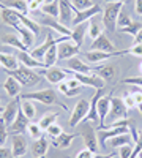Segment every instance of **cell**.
Returning a JSON list of instances; mask_svg holds the SVG:
<instances>
[{
  "mask_svg": "<svg viewBox=\"0 0 142 158\" xmlns=\"http://www.w3.org/2000/svg\"><path fill=\"white\" fill-rule=\"evenodd\" d=\"M103 97V89L96 90V94L93 95V98L90 100V111L85 117V120H90V122H96L99 125V115H98V109H96V104H98V100Z\"/></svg>",
  "mask_w": 142,
  "mask_h": 158,
  "instance_id": "25",
  "label": "cell"
},
{
  "mask_svg": "<svg viewBox=\"0 0 142 158\" xmlns=\"http://www.w3.org/2000/svg\"><path fill=\"white\" fill-rule=\"evenodd\" d=\"M14 30L18 32V35H19V38L22 40V43L27 46V48H30L32 44H33V40H35V35L27 29V27H24L22 25V22L18 25V27H14Z\"/></svg>",
  "mask_w": 142,
  "mask_h": 158,
  "instance_id": "30",
  "label": "cell"
},
{
  "mask_svg": "<svg viewBox=\"0 0 142 158\" xmlns=\"http://www.w3.org/2000/svg\"><path fill=\"white\" fill-rule=\"evenodd\" d=\"M79 136H81L79 133L76 135V133H65V131H63L60 136H57L54 139V146L59 147V149H68L71 144H73V141L76 138H79Z\"/></svg>",
  "mask_w": 142,
  "mask_h": 158,
  "instance_id": "26",
  "label": "cell"
},
{
  "mask_svg": "<svg viewBox=\"0 0 142 158\" xmlns=\"http://www.w3.org/2000/svg\"><path fill=\"white\" fill-rule=\"evenodd\" d=\"M123 103H125V106H126L128 109L137 108V104H136V101H134V98H133V95H131V94H130V95H125V97H123Z\"/></svg>",
  "mask_w": 142,
  "mask_h": 158,
  "instance_id": "48",
  "label": "cell"
},
{
  "mask_svg": "<svg viewBox=\"0 0 142 158\" xmlns=\"http://www.w3.org/2000/svg\"><path fill=\"white\" fill-rule=\"evenodd\" d=\"M79 94H81V87H79V89H70V90L67 92V95H65V97H68V98H73V97L79 95Z\"/></svg>",
  "mask_w": 142,
  "mask_h": 158,
  "instance_id": "53",
  "label": "cell"
},
{
  "mask_svg": "<svg viewBox=\"0 0 142 158\" xmlns=\"http://www.w3.org/2000/svg\"><path fill=\"white\" fill-rule=\"evenodd\" d=\"M2 5L19 13V15H25L27 16L30 10H29V2L27 0H2Z\"/></svg>",
  "mask_w": 142,
  "mask_h": 158,
  "instance_id": "20",
  "label": "cell"
},
{
  "mask_svg": "<svg viewBox=\"0 0 142 158\" xmlns=\"http://www.w3.org/2000/svg\"><path fill=\"white\" fill-rule=\"evenodd\" d=\"M29 123H30V120H29V118H27V115L24 114L22 108L19 106L18 115H16V118H14V122L11 123V127L8 128V131H10L11 135H18V133H24V131H27V128H29Z\"/></svg>",
  "mask_w": 142,
  "mask_h": 158,
  "instance_id": "12",
  "label": "cell"
},
{
  "mask_svg": "<svg viewBox=\"0 0 142 158\" xmlns=\"http://www.w3.org/2000/svg\"><path fill=\"white\" fill-rule=\"evenodd\" d=\"M19 106H21V97H16L14 100L10 101L6 106H5V109L2 112V120L5 122V125L8 128L11 127L13 122H14V118L18 115V111H19Z\"/></svg>",
  "mask_w": 142,
  "mask_h": 158,
  "instance_id": "9",
  "label": "cell"
},
{
  "mask_svg": "<svg viewBox=\"0 0 142 158\" xmlns=\"http://www.w3.org/2000/svg\"><path fill=\"white\" fill-rule=\"evenodd\" d=\"M67 84H68V87H70V89H79V87H82V84H81L79 81H77L76 77H73V76L67 79Z\"/></svg>",
  "mask_w": 142,
  "mask_h": 158,
  "instance_id": "50",
  "label": "cell"
},
{
  "mask_svg": "<svg viewBox=\"0 0 142 158\" xmlns=\"http://www.w3.org/2000/svg\"><path fill=\"white\" fill-rule=\"evenodd\" d=\"M90 51H101V52H117L114 48V44L111 43V40L103 33L99 35L96 40H93L92 46H90Z\"/></svg>",
  "mask_w": 142,
  "mask_h": 158,
  "instance_id": "18",
  "label": "cell"
},
{
  "mask_svg": "<svg viewBox=\"0 0 142 158\" xmlns=\"http://www.w3.org/2000/svg\"><path fill=\"white\" fill-rule=\"evenodd\" d=\"M57 118H59V114L57 112H49V114H44L41 118H40V127L46 131L49 125H52V123H57Z\"/></svg>",
  "mask_w": 142,
  "mask_h": 158,
  "instance_id": "37",
  "label": "cell"
},
{
  "mask_svg": "<svg viewBox=\"0 0 142 158\" xmlns=\"http://www.w3.org/2000/svg\"><path fill=\"white\" fill-rule=\"evenodd\" d=\"M125 3H108L104 11H103V25H104V29L109 30V32H114L117 30V19H119V15L120 11L123 10Z\"/></svg>",
  "mask_w": 142,
  "mask_h": 158,
  "instance_id": "3",
  "label": "cell"
},
{
  "mask_svg": "<svg viewBox=\"0 0 142 158\" xmlns=\"http://www.w3.org/2000/svg\"><path fill=\"white\" fill-rule=\"evenodd\" d=\"M71 5L76 11H84V10L92 8L95 3L92 2V0H71Z\"/></svg>",
  "mask_w": 142,
  "mask_h": 158,
  "instance_id": "40",
  "label": "cell"
},
{
  "mask_svg": "<svg viewBox=\"0 0 142 158\" xmlns=\"http://www.w3.org/2000/svg\"><path fill=\"white\" fill-rule=\"evenodd\" d=\"M8 141V127L3 120H0V146H5Z\"/></svg>",
  "mask_w": 142,
  "mask_h": 158,
  "instance_id": "45",
  "label": "cell"
},
{
  "mask_svg": "<svg viewBox=\"0 0 142 158\" xmlns=\"http://www.w3.org/2000/svg\"><path fill=\"white\" fill-rule=\"evenodd\" d=\"M137 109H139V111H140V114H142V103H140V104H137Z\"/></svg>",
  "mask_w": 142,
  "mask_h": 158,
  "instance_id": "58",
  "label": "cell"
},
{
  "mask_svg": "<svg viewBox=\"0 0 142 158\" xmlns=\"http://www.w3.org/2000/svg\"><path fill=\"white\" fill-rule=\"evenodd\" d=\"M79 135L84 139V144L88 150H92L93 153H98V131L92 127L90 120H84L81 123V130H79Z\"/></svg>",
  "mask_w": 142,
  "mask_h": 158,
  "instance_id": "4",
  "label": "cell"
},
{
  "mask_svg": "<svg viewBox=\"0 0 142 158\" xmlns=\"http://www.w3.org/2000/svg\"><path fill=\"white\" fill-rule=\"evenodd\" d=\"M67 71H68V74H71L73 77H76L77 81H79L82 85H87V87H93V89H96V90H99V89H104V84H106V81L103 77H99L98 74H82V73H73V71H70L68 68H65Z\"/></svg>",
  "mask_w": 142,
  "mask_h": 158,
  "instance_id": "6",
  "label": "cell"
},
{
  "mask_svg": "<svg viewBox=\"0 0 142 158\" xmlns=\"http://www.w3.org/2000/svg\"><path fill=\"white\" fill-rule=\"evenodd\" d=\"M93 152L92 150H88L87 147L85 149H82L81 152H77V155H76V158H93Z\"/></svg>",
  "mask_w": 142,
  "mask_h": 158,
  "instance_id": "49",
  "label": "cell"
},
{
  "mask_svg": "<svg viewBox=\"0 0 142 158\" xmlns=\"http://www.w3.org/2000/svg\"><path fill=\"white\" fill-rule=\"evenodd\" d=\"M19 19H21L24 27H27L33 35H36V36L40 35V32H41V24L40 22H36L35 19H30L29 16H25V15H19Z\"/></svg>",
  "mask_w": 142,
  "mask_h": 158,
  "instance_id": "32",
  "label": "cell"
},
{
  "mask_svg": "<svg viewBox=\"0 0 142 158\" xmlns=\"http://www.w3.org/2000/svg\"><path fill=\"white\" fill-rule=\"evenodd\" d=\"M40 10H41V13L44 16L59 19V0H55V2H52V3H44Z\"/></svg>",
  "mask_w": 142,
  "mask_h": 158,
  "instance_id": "35",
  "label": "cell"
},
{
  "mask_svg": "<svg viewBox=\"0 0 142 158\" xmlns=\"http://www.w3.org/2000/svg\"><path fill=\"white\" fill-rule=\"evenodd\" d=\"M11 152L14 158H22L24 155H27V139L22 133L11 135Z\"/></svg>",
  "mask_w": 142,
  "mask_h": 158,
  "instance_id": "10",
  "label": "cell"
},
{
  "mask_svg": "<svg viewBox=\"0 0 142 158\" xmlns=\"http://www.w3.org/2000/svg\"><path fill=\"white\" fill-rule=\"evenodd\" d=\"M49 149V142L44 136H41L40 139H36L33 144H32V155L33 158H38V156H46V152Z\"/></svg>",
  "mask_w": 142,
  "mask_h": 158,
  "instance_id": "27",
  "label": "cell"
},
{
  "mask_svg": "<svg viewBox=\"0 0 142 158\" xmlns=\"http://www.w3.org/2000/svg\"><path fill=\"white\" fill-rule=\"evenodd\" d=\"M134 150V146L130 142V144H125V146L119 147V158H130L131 153Z\"/></svg>",
  "mask_w": 142,
  "mask_h": 158,
  "instance_id": "41",
  "label": "cell"
},
{
  "mask_svg": "<svg viewBox=\"0 0 142 158\" xmlns=\"http://www.w3.org/2000/svg\"><path fill=\"white\" fill-rule=\"evenodd\" d=\"M96 109H98V115H99V128L98 130H103V128H106V118H108V114L111 109V97H101L98 100Z\"/></svg>",
  "mask_w": 142,
  "mask_h": 158,
  "instance_id": "15",
  "label": "cell"
},
{
  "mask_svg": "<svg viewBox=\"0 0 142 158\" xmlns=\"http://www.w3.org/2000/svg\"><path fill=\"white\" fill-rule=\"evenodd\" d=\"M55 41H57V40H54L52 35L47 33V35H46V40H44V43L40 44V46H36V48H33V49L30 51V56H32L33 59H36L38 62H43V63H44V56H46L47 49L52 46Z\"/></svg>",
  "mask_w": 142,
  "mask_h": 158,
  "instance_id": "14",
  "label": "cell"
},
{
  "mask_svg": "<svg viewBox=\"0 0 142 158\" xmlns=\"http://www.w3.org/2000/svg\"><path fill=\"white\" fill-rule=\"evenodd\" d=\"M2 43L3 44H10L13 48H16L18 51H29V48L22 43V40L16 35H11V33H5L2 36Z\"/></svg>",
  "mask_w": 142,
  "mask_h": 158,
  "instance_id": "28",
  "label": "cell"
},
{
  "mask_svg": "<svg viewBox=\"0 0 142 158\" xmlns=\"http://www.w3.org/2000/svg\"><path fill=\"white\" fill-rule=\"evenodd\" d=\"M140 27H142V24H139V22H133L131 25H128V27H125V29H122V30H119V32H122V33H130V35L136 36L137 32L140 30Z\"/></svg>",
  "mask_w": 142,
  "mask_h": 158,
  "instance_id": "44",
  "label": "cell"
},
{
  "mask_svg": "<svg viewBox=\"0 0 142 158\" xmlns=\"http://www.w3.org/2000/svg\"><path fill=\"white\" fill-rule=\"evenodd\" d=\"M27 131H29L30 138H32L33 141H36V139H40V138L43 136V131H44V130L40 127V123H36V122H30V123H29Z\"/></svg>",
  "mask_w": 142,
  "mask_h": 158,
  "instance_id": "38",
  "label": "cell"
},
{
  "mask_svg": "<svg viewBox=\"0 0 142 158\" xmlns=\"http://www.w3.org/2000/svg\"><path fill=\"white\" fill-rule=\"evenodd\" d=\"M21 98H24V100H35V101L41 103V104H46V106H62L63 109H68L65 104L57 98L55 90H52V89H41V90H36V92L22 94Z\"/></svg>",
  "mask_w": 142,
  "mask_h": 158,
  "instance_id": "1",
  "label": "cell"
},
{
  "mask_svg": "<svg viewBox=\"0 0 142 158\" xmlns=\"http://www.w3.org/2000/svg\"><path fill=\"white\" fill-rule=\"evenodd\" d=\"M112 155H108V153H95L93 158H111Z\"/></svg>",
  "mask_w": 142,
  "mask_h": 158,
  "instance_id": "56",
  "label": "cell"
},
{
  "mask_svg": "<svg viewBox=\"0 0 142 158\" xmlns=\"http://www.w3.org/2000/svg\"><path fill=\"white\" fill-rule=\"evenodd\" d=\"M57 51H59V60H70L79 54V48L74 43L60 41V40H57Z\"/></svg>",
  "mask_w": 142,
  "mask_h": 158,
  "instance_id": "11",
  "label": "cell"
},
{
  "mask_svg": "<svg viewBox=\"0 0 142 158\" xmlns=\"http://www.w3.org/2000/svg\"><path fill=\"white\" fill-rule=\"evenodd\" d=\"M117 56H122V51H117V52H101V51H88L84 54V57L90 62V63H101L111 57H117Z\"/></svg>",
  "mask_w": 142,
  "mask_h": 158,
  "instance_id": "16",
  "label": "cell"
},
{
  "mask_svg": "<svg viewBox=\"0 0 142 158\" xmlns=\"http://www.w3.org/2000/svg\"><path fill=\"white\" fill-rule=\"evenodd\" d=\"M101 13V8L98 5H93L92 8H88V10H84V11H76V15L73 18V27L74 25H79V24H84V22H88L92 18L98 16Z\"/></svg>",
  "mask_w": 142,
  "mask_h": 158,
  "instance_id": "13",
  "label": "cell"
},
{
  "mask_svg": "<svg viewBox=\"0 0 142 158\" xmlns=\"http://www.w3.org/2000/svg\"><path fill=\"white\" fill-rule=\"evenodd\" d=\"M133 24V21H131V18H130V15L125 11V8L120 11V15H119V19H117V30H122V29H125V27H128V25H131Z\"/></svg>",
  "mask_w": 142,
  "mask_h": 158,
  "instance_id": "39",
  "label": "cell"
},
{
  "mask_svg": "<svg viewBox=\"0 0 142 158\" xmlns=\"http://www.w3.org/2000/svg\"><path fill=\"white\" fill-rule=\"evenodd\" d=\"M46 133H47L51 138H52V139H55L57 136H60V135L63 133V128H62L60 125H57V123H52V125H49V127H47Z\"/></svg>",
  "mask_w": 142,
  "mask_h": 158,
  "instance_id": "42",
  "label": "cell"
},
{
  "mask_svg": "<svg viewBox=\"0 0 142 158\" xmlns=\"http://www.w3.org/2000/svg\"><path fill=\"white\" fill-rule=\"evenodd\" d=\"M137 158H142V150L139 152V155H137Z\"/></svg>",
  "mask_w": 142,
  "mask_h": 158,
  "instance_id": "59",
  "label": "cell"
},
{
  "mask_svg": "<svg viewBox=\"0 0 142 158\" xmlns=\"http://www.w3.org/2000/svg\"><path fill=\"white\" fill-rule=\"evenodd\" d=\"M11 156H13L11 149H8L5 146H0V158H11Z\"/></svg>",
  "mask_w": 142,
  "mask_h": 158,
  "instance_id": "51",
  "label": "cell"
},
{
  "mask_svg": "<svg viewBox=\"0 0 142 158\" xmlns=\"http://www.w3.org/2000/svg\"><path fill=\"white\" fill-rule=\"evenodd\" d=\"M0 65L8 70V71H13V70H18L21 67V62L19 59L14 56V54H8V52H0Z\"/></svg>",
  "mask_w": 142,
  "mask_h": 158,
  "instance_id": "23",
  "label": "cell"
},
{
  "mask_svg": "<svg viewBox=\"0 0 142 158\" xmlns=\"http://www.w3.org/2000/svg\"><path fill=\"white\" fill-rule=\"evenodd\" d=\"M108 3H115V2H119V3H125V0H106Z\"/></svg>",
  "mask_w": 142,
  "mask_h": 158,
  "instance_id": "57",
  "label": "cell"
},
{
  "mask_svg": "<svg viewBox=\"0 0 142 158\" xmlns=\"http://www.w3.org/2000/svg\"><path fill=\"white\" fill-rule=\"evenodd\" d=\"M108 142H109V147H111V149H119V147L125 146V144L133 142V136H131L130 131H128V133H123V135H119V136L111 138Z\"/></svg>",
  "mask_w": 142,
  "mask_h": 158,
  "instance_id": "29",
  "label": "cell"
},
{
  "mask_svg": "<svg viewBox=\"0 0 142 158\" xmlns=\"http://www.w3.org/2000/svg\"><path fill=\"white\" fill-rule=\"evenodd\" d=\"M21 108H22L24 114L27 115L29 120H32V118L36 115V108H35V104H33L30 100H24V98H21Z\"/></svg>",
  "mask_w": 142,
  "mask_h": 158,
  "instance_id": "36",
  "label": "cell"
},
{
  "mask_svg": "<svg viewBox=\"0 0 142 158\" xmlns=\"http://www.w3.org/2000/svg\"><path fill=\"white\" fill-rule=\"evenodd\" d=\"M38 158H46V156H38Z\"/></svg>",
  "mask_w": 142,
  "mask_h": 158,
  "instance_id": "61",
  "label": "cell"
},
{
  "mask_svg": "<svg viewBox=\"0 0 142 158\" xmlns=\"http://www.w3.org/2000/svg\"><path fill=\"white\" fill-rule=\"evenodd\" d=\"M125 84H130V85H137L142 87V76H133V77H126L123 79Z\"/></svg>",
  "mask_w": 142,
  "mask_h": 158,
  "instance_id": "46",
  "label": "cell"
},
{
  "mask_svg": "<svg viewBox=\"0 0 142 158\" xmlns=\"http://www.w3.org/2000/svg\"><path fill=\"white\" fill-rule=\"evenodd\" d=\"M59 60V51H57V41L51 46L46 52V56H44V65H46V68L47 67H54V65L57 63Z\"/></svg>",
  "mask_w": 142,
  "mask_h": 158,
  "instance_id": "33",
  "label": "cell"
},
{
  "mask_svg": "<svg viewBox=\"0 0 142 158\" xmlns=\"http://www.w3.org/2000/svg\"><path fill=\"white\" fill-rule=\"evenodd\" d=\"M0 120H2V115H0Z\"/></svg>",
  "mask_w": 142,
  "mask_h": 158,
  "instance_id": "63",
  "label": "cell"
},
{
  "mask_svg": "<svg viewBox=\"0 0 142 158\" xmlns=\"http://www.w3.org/2000/svg\"><path fill=\"white\" fill-rule=\"evenodd\" d=\"M90 111V101L87 98H81L74 104V108L71 111V117H70V127L74 128V127H79Z\"/></svg>",
  "mask_w": 142,
  "mask_h": 158,
  "instance_id": "5",
  "label": "cell"
},
{
  "mask_svg": "<svg viewBox=\"0 0 142 158\" xmlns=\"http://www.w3.org/2000/svg\"><path fill=\"white\" fill-rule=\"evenodd\" d=\"M128 117V108L125 106L123 98H117V97H111V109L108 114V118H111V123L120 118H126ZM109 123V125H111Z\"/></svg>",
  "mask_w": 142,
  "mask_h": 158,
  "instance_id": "7",
  "label": "cell"
},
{
  "mask_svg": "<svg viewBox=\"0 0 142 158\" xmlns=\"http://www.w3.org/2000/svg\"><path fill=\"white\" fill-rule=\"evenodd\" d=\"M123 54H131L134 57H142V44H133L131 48L128 49H123L122 51V56Z\"/></svg>",
  "mask_w": 142,
  "mask_h": 158,
  "instance_id": "43",
  "label": "cell"
},
{
  "mask_svg": "<svg viewBox=\"0 0 142 158\" xmlns=\"http://www.w3.org/2000/svg\"><path fill=\"white\" fill-rule=\"evenodd\" d=\"M140 150H142V130H140V133H139V138H137V141H136L134 150H133V153H131L130 158H137V155H139Z\"/></svg>",
  "mask_w": 142,
  "mask_h": 158,
  "instance_id": "47",
  "label": "cell"
},
{
  "mask_svg": "<svg viewBox=\"0 0 142 158\" xmlns=\"http://www.w3.org/2000/svg\"><path fill=\"white\" fill-rule=\"evenodd\" d=\"M134 44H142V27H140V30L137 32V35L134 36Z\"/></svg>",
  "mask_w": 142,
  "mask_h": 158,
  "instance_id": "55",
  "label": "cell"
},
{
  "mask_svg": "<svg viewBox=\"0 0 142 158\" xmlns=\"http://www.w3.org/2000/svg\"><path fill=\"white\" fill-rule=\"evenodd\" d=\"M6 73L10 76H13L14 79H18L24 87H33L41 81L40 74H38L36 71H33L32 68H29V67H24V65H21L18 70H13V71L6 70Z\"/></svg>",
  "mask_w": 142,
  "mask_h": 158,
  "instance_id": "2",
  "label": "cell"
},
{
  "mask_svg": "<svg viewBox=\"0 0 142 158\" xmlns=\"http://www.w3.org/2000/svg\"><path fill=\"white\" fill-rule=\"evenodd\" d=\"M140 71H142V62H140Z\"/></svg>",
  "mask_w": 142,
  "mask_h": 158,
  "instance_id": "60",
  "label": "cell"
},
{
  "mask_svg": "<svg viewBox=\"0 0 142 158\" xmlns=\"http://www.w3.org/2000/svg\"><path fill=\"white\" fill-rule=\"evenodd\" d=\"M57 85H59V92H60V94H62V95H67V92L70 90L67 81H63V82H60V84H57Z\"/></svg>",
  "mask_w": 142,
  "mask_h": 158,
  "instance_id": "52",
  "label": "cell"
},
{
  "mask_svg": "<svg viewBox=\"0 0 142 158\" xmlns=\"http://www.w3.org/2000/svg\"><path fill=\"white\" fill-rule=\"evenodd\" d=\"M87 33H88V36L92 38V40H96L99 35H103V25L95 19V18H92L88 21V29H87Z\"/></svg>",
  "mask_w": 142,
  "mask_h": 158,
  "instance_id": "34",
  "label": "cell"
},
{
  "mask_svg": "<svg viewBox=\"0 0 142 158\" xmlns=\"http://www.w3.org/2000/svg\"><path fill=\"white\" fill-rule=\"evenodd\" d=\"M76 15V10L73 8L71 2L68 0H59V22L63 25H68L73 22V18Z\"/></svg>",
  "mask_w": 142,
  "mask_h": 158,
  "instance_id": "8",
  "label": "cell"
},
{
  "mask_svg": "<svg viewBox=\"0 0 142 158\" xmlns=\"http://www.w3.org/2000/svg\"><path fill=\"white\" fill-rule=\"evenodd\" d=\"M44 77L49 84H60L63 81L68 79V71L67 70H62V68H49L44 73Z\"/></svg>",
  "mask_w": 142,
  "mask_h": 158,
  "instance_id": "17",
  "label": "cell"
},
{
  "mask_svg": "<svg viewBox=\"0 0 142 158\" xmlns=\"http://www.w3.org/2000/svg\"><path fill=\"white\" fill-rule=\"evenodd\" d=\"M67 68L73 73H82V74H90V71H93V67H88L87 63H84L81 59L73 57L70 60H67Z\"/></svg>",
  "mask_w": 142,
  "mask_h": 158,
  "instance_id": "21",
  "label": "cell"
},
{
  "mask_svg": "<svg viewBox=\"0 0 142 158\" xmlns=\"http://www.w3.org/2000/svg\"><path fill=\"white\" fill-rule=\"evenodd\" d=\"M134 10L139 16H142V0H136V3H134Z\"/></svg>",
  "mask_w": 142,
  "mask_h": 158,
  "instance_id": "54",
  "label": "cell"
},
{
  "mask_svg": "<svg viewBox=\"0 0 142 158\" xmlns=\"http://www.w3.org/2000/svg\"><path fill=\"white\" fill-rule=\"evenodd\" d=\"M93 70L96 71V74L99 77H103L104 81H111L115 77V68L114 65H99V67H93Z\"/></svg>",
  "mask_w": 142,
  "mask_h": 158,
  "instance_id": "31",
  "label": "cell"
},
{
  "mask_svg": "<svg viewBox=\"0 0 142 158\" xmlns=\"http://www.w3.org/2000/svg\"><path fill=\"white\" fill-rule=\"evenodd\" d=\"M111 158H119V156H111Z\"/></svg>",
  "mask_w": 142,
  "mask_h": 158,
  "instance_id": "62",
  "label": "cell"
},
{
  "mask_svg": "<svg viewBox=\"0 0 142 158\" xmlns=\"http://www.w3.org/2000/svg\"><path fill=\"white\" fill-rule=\"evenodd\" d=\"M16 57L19 59L21 65H24V67H29V68H46V65L43 62H38L36 59H33L29 51H18Z\"/></svg>",
  "mask_w": 142,
  "mask_h": 158,
  "instance_id": "19",
  "label": "cell"
},
{
  "mask_svg": "<svg viewBox=\"0 0 142 158\" xmlns=\"http://www.w3.org/2000/svg\"><path fill=\"white\" fill-rule=\"evenodd\" d=\"M87 29H88V22H84V24H79V25H74L73 30H71V41H74V44L77 48H81L82 43H84V36L87 33Z\"/></svg>",
  "mask_w": 142,
  "mask_h": 158,
  "instance_id": "24",
  "label": "cell"
},
{
  "mask_svg": "<svg viewBox=\"0 0 142 158\" xmlns=\"http://www.w3.org/2000/svg\"><path fill=\"white\" fill-rule=\"evenodd\" d=\"M3 89L6 92V95L11 97V98H16L21 95V90H22V84L18 81V79H14L13 76H8L6 81L3 82Z\"/></svg>",
  "mask_w": 142,
  "mask_h": 158,
  "instance_id": "22",
  "label": "cell"
}]
</instances>
